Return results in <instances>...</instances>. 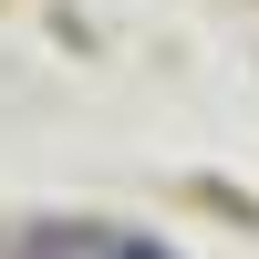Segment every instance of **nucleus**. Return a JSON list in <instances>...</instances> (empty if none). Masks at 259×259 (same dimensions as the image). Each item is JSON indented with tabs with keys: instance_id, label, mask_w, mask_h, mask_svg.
I'll use <instances>...</instances> for the list:
<instances>
[{
	"instance_id": "obj_1",
	"label": "nucleus",
	"mask_w": 259,
	"mask_h": 259,
	"mask_svg": "<svg viewBox=\"0 0 259 259\" xmlns=\"http://www.w3.org/2000/svg\"><path fill=\"white\" fill-rule=\"evenodd\" d=\"M104 259H177V249H156V239H114Z\"/></svg>"
}]
</instances>
